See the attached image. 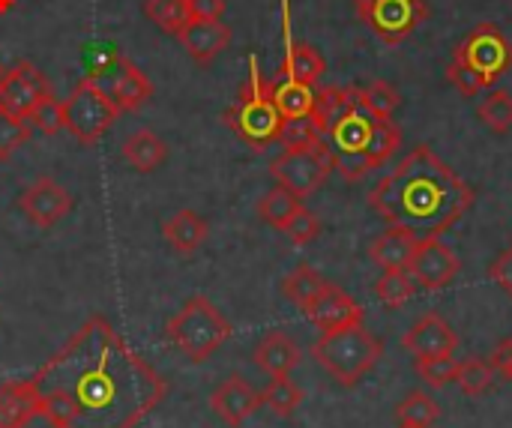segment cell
Segmentation results:
<instances>
[{
  "label": "cell",
  "mask_w": 512,
  "mask_h": 428,
  "mask_svg": "<svg viewBox=\"0 0 512 428\" xmlns=\"http://www.w3.org/2000/svg\"><path fill=\"white\" fill-rule=\"evenodd\" d=\"M51 428H138L168 393L162 375L105 321L90 318L27 381Z\"/></svg>",
  "instance_id": "6da1fadb"
},
{
  "label": "cell",
  "mask_w": 512,
  "mask_h": 428,
  "mask_svg": "<svg viewBox=\"0 0 512 428\" xmlns=\"http://www.w3.org/2000/svg\"><path fill=\"white\" fill-rule=\"evenodd\" d=\"M474 201V186L465 183L429 144H417L369 192V207L387 225H402L420 240L450 231Z\"/></svg>",
  "instance_id": "7a4b0ae2"
},
{
  "label": "cell",
  "mask_w": 512,
  "mask_h": 428,
  "mask_svg": "<svg viewBox=\"0 0 512 428\" xmlns=\"http://www.w3.org/2000/svg\"><path fill=\"white\" fill-rule=\"evenodd\" d=\"M384 357V339L369 333L363 324L321 333L312 345V360L342 387H357Z\"/></svg>",
  "instance_id": "3957f363"
},
{
  "label": "cell",
  "mask_w": 512,
  "mask_h": 428,
  "mask_svg": "<svg viewBox=\"0 0 512 428\" xmlns=\"http://www.w3.org/2000/svg\"><path fill=\"white\" fill-rule=\"evenodd\" d=\"M282 114L273 102V81H267L258 72V63L252 60V75L240 87L237 102L225 114V123L252 147V150H267L276 144L279 129H282Z\"/></svg>",
  "instance_id": "277c9868"
},
{
  "label": "cell",
  "mask_w": 512,
  "mask_h": 428,
  "mask_svg": "<svg viewBox=\"0 0 512 428\" xmlns=\"http://www.w3.org/2000/svg\"><path fill=\"white\" fill-rule=\"evenodd\" d=\"M231 333V321L207 297H192L165 327L168 342L192 363L210 360L231 339Z\"/></svg>",
  "instance_id": "5b68a950"
},
{
  "label": "cell",
  "mask_w": 512,
  "mask_h": 428,
  "mask_svg": "<svg viewBox=\"0 0 512 428\" xmlns=\"http://www.w3.org/2000/svg\"><path fill=\"white\" fill-rule=\"evenodd\" d=\"M375 123H378V117H375V114L363 105V99H360V102H357L348 114H342V117L330 126V132L324 135V141H327V147H330V153H333V168H336L348 183H360V180L372 171L366 150H369Z\"/></svg>",
  "instance_id": "8992f818"
},
{
  "label": "cell",
  "mask_w": 512,
  "mask_h": 428,
  "mask_svg": "<svg viewBox=\"0 0 512 428\" xmlns=\"http://www.w3.org/2000/svg\"><path fill=\"white\" fill-rule=\"evenodd\" d=\"M60 108H63V129H69L72 138L84 147L96 144L120 114V108L96 78H81L72 87V93L60 102Z\"/></svg>",
  "instance_id": "52a82bcc"
},
{
  "label": "cell",
  "mask_w": 512,
  "mask_h": 428,
  "mask_svg": "<svg viewBox=\"0 0 512 428\" xmlns=\"http://www.w3.org/2000/svg\"><path fill=\"white\" fill-rule=\"evenodd\" d=\"M453 60L465 63L486 87H492L512 69V42L498 24L483 21L456 45Z\"/></svg>",
  "instance_id": "ba28073f"
},
{
  "label": "cell",
  "mask_w": 512,
  "mask_h": 428,
  "mask_svg": "<svg viewBox=\"0 0 512 428\" xmlns=\"http://www.w3.org/2000/svg\"><path fill=\"white\" fill-rule=\"evenodd\" d=\"M330 171H333V153H330L327 141H321L318 147H309V150H282V156H276L270 162L273 180L300 198L315 195L327 183Z\"/></svg>",
  "instance_id": "9c48e42d"
},
{
  "label": "cell",
  "mask_w": 512,
  "mask_h": 428,
  "mask_svg": "<svg viewBox=\"0 0 512 428\" xmlns=\"http://www.w3.org/2000/svg\"><path fill=\"white\" fill-rule=\"evenodd\" d=\"M357 12L384 45L405 42L429 15L426 0H369Z\"/></svg>",
  "instance_id": "30bf717a"
},
{
  "label": "cell",
  "mask_w": 512,
  "mask_h": 428,
  "mask_svg": "<svg viewBox=\"0 0 512 428\" xmlns=\"http://www.w3.org/2000/svg\"><path fill=\"white\" fill-rule=\"evenodd\" d=\"M48 99H54L51 84L33 63H18L0 78V111L18 120H30L33 111Z\"/></svg>",
  "instance_id": "8fae6325"
},
{
  "label": "cell",
  "mask_w": 512,
  "mask_h": 428,
  "mask_svg": "<svg viewBox=\"0 0 512 428\" xmlns=\"http://www.w3.org/2000/svg\"><path fill=\"white\" fill-rule=\"evenodd\" d=\"M459 267H462L459 255L447 243L432 237V240H420V246H417V252H414V258L408 264V273L420 288L441 291L459 276Z\"/></svg>",
  "instance_id": "7c38bea8"
},
{
  "label": "cell",
  "mask_w": 512,
  "mask_h": 428,
  "mask_svg": "<svg viewBox=\"0 0 512 428\" xmlns=\"http://www.w3.org/2000/svg\"><path fill=\"white\" fill-rule=\"evenodd\" d=\"M21 213L36 225V228H51L57 225L69 210H72V195L51 177H36L18 198Z\"/></svg>",
  "instance_id": "4fadbf2b"
},
{
  "label": "cell",
  "mask_w": 512,
  "mask_h": 428,
  "mask_svg": "<svg viewBox=\"0 0 512 428\" xmlns=\"http://www.w3.org/2000/svg\"><path fill=\"white\" fill-rule=\"evenodd\" d=\"M303 315H306L321 333L357 327V324H363V318H366L363 306H360L351 294H345L339 285H333V282H327V288L303 309Z\"/></svg>",
  "instance_id": "5bb4252c"
},
{
  "label": "cell",
  "mask_w": 512,
  "mask_h": 428,
  "mask_svg": "<svg viewBox=\"0 0 512 428\" xmlns=\"http://www.w3.org/2000/svg\"><path fill=\"white\" fill-rule=\"evenodd\" d=\"M210 408H213V414H216L225 426L240 428L249 417L258 414V408H261V393H258L246 378L231 375V378H225V381L213 390Z\"/></svg>",
  "instance_id": "9a60e30c"
},
{
  "label": "cell",
  "mask_w": 512,
  "mask_h": 428,
  "mask_svg": "<svg viewBox=\"0 0 512 428\" xmlns=\"http://www.w3.org/2000/svg\"><path fill=\"white\" fill-rule=\"evenodd\" d=\"M402 348L411 351L414 357L453 354L459 348V336H456V330L438 312H426L423 318H417L408 327V333L402 336Z\"/></svg>",
  "instance_id": "2e32d148"
},
{
  "label": "cell",
  "mask_w": 512,
  "mask_h": 428,
  "mask_svg": "<svg viewBox=\"0 0 512 428\" xmlns=\"http://www.w3.org/2000/svg\"><path fill=\"white\" fill-rule=\"evenodd\" d=\"M177 39L195 63L207 66L228 48L231 27L222 24V18H189V24L177 33Z\"/></svg>",
  "instance_id": "e0dca14e"
},
{
  "label": "cell",
  "mask_w": 512,
  "mask_h": 428,
  "mask_svg": "<svg viewBox=\"0 0 512 428\" xmlns=\"http://www.w3.org/2000/svg\"><path fill=\"white\" fill-rule=\"evenodd\" d=\"M252 360H255V366L264 375H270V378H288L303 363V351H300V345L288 333L276 330V333H267L255 345Z\"/></svg>",
  "instance_id": "ac0fdd59"
},
{
  "label": "cell",
  "mask_w": 512,
  "mask_h": 428,
  "mask_svg": "<svg viewBox=\"0 0 512 428\" xmlns=\"http://www.w3.org/2000/svg\"><path fill=\"white\" fill-rule=\"evenodd\" d=\"M420 246V237L402 225H390L384 234H378L369 246V258L372 264H378L381 270H408L414 252Z\"/></svg>",
  "instance_id": "d6986e66"
},
{
  "label": "cell",
  "mask_w": 512,
  "mask_h": 428,
  "mask_svg": "<svg viewBox=\"0 0 512 428\" xmlns=\"http://www.w3.org/2000/svg\"><path fill=\"white\" fill-rule=\"evenodd\" d=\"M108 96L114 99V105H117L120 111H138V108L153 96V84H150V81L144 78V72H138L129 60H120Z\"/></svg>",
  "instance_id": "ffe728a7"
},
{
  "label": "cell",
  "mask_w": 512,
  "mask_h": 428,
  "mask_svg": "<svg viewBox=\"0 0 512 428\" xmlns=\"http://www.w3.org/2000/svg\"><path fill=\"white\" fill-rule=\"evenodd\" d=\"M207 222L204 216H198L195 210H177L165 225H162V237L171 243L174 252L180 255H192L204 246L207 240Z\"/></svg>",
  "instance_id": "44dd1931"
},
{
  "label": "cell",
  "mask_w": 512,
  "mask_h": 428,
  "mask_svg": "<svg viewBox=\"0 0 512 428\" xmlns=\"http://www.w3.org/2000/svg\"><path fill=\"white\" fill-rule=\"evenodd\" d=\"M357 102H360V87H324V90H315V108L309 117L318 126V132L327 135L330 126L342 114H348Z\"/></svg>",
  "instance_id": "7402d4cb"
},
{
  "label": "cell",
  "mask_w": 512,
  "mask_h": 428,
  "mask_svg": "<svg viewBox=\"0 0 512 428\" xmlns=\"http://www.w3.org/2000/svg\"><path fill=\"white\" fill-rule=\"evenodd\" d=\"M123 159H126L135 171L150 174V171H156V168L168 159V144H165L156 132L138 129V132H132V135L123 141Z\"/></svg>",
  "instance_id": "603a6c76"
},
{
  "label": "cell",
  "mask_w": 512,
  "mask_h": 428,
  "mask_svg": "<svg viewBox=\"0 0 512 428\" xmlns=\"http://www.w3.org/2000/svg\"><path fill=\"white\" fill-rule=\"evenodd\" d=\"M327 63L324 57L309 45V42H291L288 45V54H285V63H282V72L285 78L291 81H300V84H315L321 75H324Z\"/></svg>",
  "instance_id": "cb8c5ba5"
},
{
  "label": "cell",
  "mask_w": 512,
  "mask_h": 428,
  "mask_svg": "<svg viewBox=\"0 0 512 428\" xmlns=\"http://www.w3.org/2000/svg\"><path fill=\"white\" fill-rule=\"evenodd\" d=\"M300 210H303V198L294 195L291 189L279 186V183H276V189H270V192L258 201V216H261L270 228H276V231H285L288 222H291Z\"/></svg>",
  "instance_id": "d4e9b609"
},
{
  "label": "cell",
  "mask_w": 512,
  "mask_h": 428,
  "mask_svg": "<svg viewBox=\"0 0 512 428\" xmlns=\"http://www.w3.org/2000/svg\"><path fill=\"white\" fill-rule=\"evenodd\" d=\"M36 417L33 396L24 384H3L0 387V426L24 428Z\"/></svg>",
  "instance_id": "484cf974"
},
{
  "label": "cell",
  "mask_w": 512,
  "mask_h": 428,
  "mask_svg": "<svg viewBox=\"0 0 512 428\" xmlns=\"http://www.w3.org/2000/svg\"><path fill=\"white\" fill-rule=\"evenodd\" d=\"M273 102L279 108V114L285 120H294V117H309L312 108H315V90L309 84H300V81H279L273 84Z\"/></svg>",
  "instance_id": "4316f807"
},
{
  "label": "cell",
  "mask_w": 512,
  "mask_h": 428,
  "mask_svg": "<svg viewBox=\"0 0 512 428\" xmlns=\"http://www.w3.org/2000/svg\"><path fill=\"white\" fill-rule=\"evenodd\" d=\"M324 288H327V279H324L318 270H312L309 264H300L297 270H291V273L282 279V294H285V300H291L297 309H306Z\"/></svg>",
  "instance_id": "83f0119b"
},
{
  "label": "cell",
  "mask_w": 512,
  "mask_h": 428,
  "mask_svg": "<svg viewBox=\"0 0 512 428\" xmlns=\"http://www.w3.org/2000/svg\"><path fill=\"white\" fill-rule=\"evenodd\" d=\"M438 417H441V405L426 390H414L396 405V423L399 426L432 428L438 423Z\"/></svg>",
  "instance_id": "f1b7e54d"
},
{
  "label": "cell",
  "mask_w": 512,
  "mask_h": 428,
  "mask_svg": "<svg viewBox=\"0 0 512 428\" xmlns=\"http://www.w3.org/2000/svg\"><path fill=\"white\" fill-rule=\"evenodd\" d=\"M495 369L489 360H480V357H468V360H459V372H456V384L459 390L468 396V399H480L486 396L492 387H495Z\"/></svg>",
  "instance_id": "f546056e"
},
{
  "label": "cell",
  "mask_w": 512,
  "mask_h": 428,
  "mask_svg": "<svg viewBox=\"0 0 512 428\" xmlns=\"http://www.w3.org/2000/svg\"><path fill=\"white\" fill-rule=\"evenodd\" d=\"M261 405H267L276 417L288 420L303 405V390L291 381V375L288 378H270V384L261 393Z\"/></svg>",
  "instance_id": "4dcf8cb0"
},
{
  "label": "cell",
  "mask_w": 512,
  "mask_h": 428,
  "mask_svg": "<svg viewBox=\"0 0 512 428\" xmlns=\"http://www.w3.org/2000/svg\"><path fill=\"white\" fill-rule=\"evenodd\" d=\"M417 291V282L411 279L408 270H384V276L375 282V294L384 306L390 309H402Z\"/></svg>",
  "instance_id": "1f68e13d"
},
{
  "label": "cell",
  "mask_w": 512,
  "mask_h": 428,
  "mask_svg": "<svg viewBox=\"0 0 512 428\" xmlns=\"http://www.w3.org/2000/svg\"><path fill=\"white\" fill-rule=\"evenodd\" d=\"M144 12H147V18L159 27V30H165V33H180L186 24H189V0H147L144 3Z\"/></svg>",
  "instance_id": "d6a6232c"
},
{
  "label": "cell",
  "mask_w": 512,
  "mask_h": 428,
  "mask_svg": "<svg viewBox=\"0 0 512 428\" xmlns=\"http://www.w3.org/2000/svg\"><path fill=\"white\" fill-rule=\"evenodd\" d=\"M414 372H417V375H420V381H423V384H429L432 390H444L447 384H456L459 360H453V354L414 357Z\"/></svg>",
  "instance_id": "836d02e7"
},
{
  "label": "cell",
  "mask_w": 512,
  "mask_h": 428,
  "mask_svg": "<svg viewBox=\"0 0 512 428\" xmlns=\"http://www.w3.org/2000/svg\"><path fill=\"white\" fill-rule=\"evenodd\" d=\"M321 141H324V135L318 132L312 117L282 120V129H279V138H276V144H282L285 150H309V147H318Z\"/></svg>",
  "instance_id": "e575fe53"
},
{
  "label": "cell",
  "mask_w": 512,
  "mask_h": 428,
  "mask_svg": "<svg viewBox=\"0 0 512 428\" xmlns=\"http://www.w3.org/2000/svg\"><path fill=\"white\" fill-rule=\"evenodd\" d=\"M399 144H402V129L393 120H378L375 123V132H372V141H369V150H366L369 165L372 168L384 165L399 150Z\"/></svg>",
  "instance_id": "d590c367"
},
{
  "label": "cell",
  "mask_w": 512,
  "mask_h": 428,
  "mask_svg": "<svg viewBox=\"0 0 512 428\" xmlns=\"http://www.w3.org/2000/svg\"><path fill=\"white\" fill-rule=\"evenodd\" d=\"M480 120H483L492 132H498V135L510 132L512 129L510 93H507V90H492V93L480 102Z\"/></svg>",
  "instance_id": "8d00e7d4"
},
{
  "label": "cell",
  "mask_w": 512,
  "mask_h": 428,
  "mask_svg": "<svg viewBox=\"0 0 512 428\" xmlns=\"http://www.w3.org/2000/svg\"><path fill=\"white\" fill-rule=\"evenodd\" d=\"M360 99H363V105H366L378 120H390V117L396 114L399 102H402L399 90H396L393 84H387V81H372L369 87L360 90Z\"/></svg>",
  "instance_id": "74e56055"
},
{
  "label": "cell",
  "mask_w": 512,
  "mask_h": 428,
  "mask_svg": "<svg viewBox=\"0 0 512 428\" xmlns=\"http://www.w3.org/2000/svg\"><path fill=\"white\" fill-rule=\"evenodd\" d=\"M30 141V126L27 120H18L6 111H0V162H9L18 147Z\"/></svg>",
  "instance_id": "f35d334b"
},
{
  "label": "cell",
  "mask_w": 512,
  "mask_h": 428,
  "mask_svg": "<svg viewBox=\"0 0 512 428\" xmlns=\"http://www.w3.org/2000/svg\"><path fill=\"white\" fill-rule=\"evenodd\" d=\"M282 234H288V240L294 243V246H309V243H315L318 240V234H321V222H318V216L312 213V210H300L291 222H288V228L282 231Z\"/></svg>",
  "instance_id": "ab89813d"
},
{
  "label": "cell",
  "mask_w": 512,
  "mask_h": 428,
  "mask_svg": "<svg viewBox=\"0 0 512 428\" xmlns=\"http://www.w3.org/2000/svg\"><path fill=\"white\" fill-rule=\"evenodd\" d=\"M447 78H450V84L462 93V96H477L480 90H486V84L465 66V63H459V60H453L450 63V69H447Z\"/></svg>",
  "instance_id": "60d3db41"
},
{
  "label": "cell",
  "mask_w": 512,
  "mask_h": 428,
  "mask_svg": "<svg viewBox=\"0 0 512 428\" xmlns=\"http://www.w3.org/2000/svg\"><path fill=\"white\" fill-rule=\"evenodd\" d=\"M30 120H33L45 135H57V132L63 129V108H60L57 99H48V102H42V105L33 111Z\"/></svg>",
  "instance_id": "b9f144b4"
},
{
  "label": "cell",
  "mask_w": 512,
  "mask_h": 428,
  "mask_svg": "<svg viewBox=\"0 0 512 428\" xmlns=\"http://www.w3.org/2000/svg\"><path fill=\"white\" fill-rule=\"evenodd\" d=\"M489 279L492 282H498V288L512 297V246L510 249H504L492 264H489Z\"/></svg>",
  "instance_id": "7bdbcfd3"
},
{
  "label": "cell",
  "mask_w": 512,
  "mask_h": 428,
  "mask_svg": "<svg viewBox=\"0 0 512 428\" xmlns=\"http://www.w3.org/2000/svg\"><path fill=\"white\" fill-rule=\"evenodd\" d=\"M489 363H492V369H495L498 375H504L507 381H512V339H504V342L492 351Z\"/></svg>",
  "instance_id": "ee69618b"
},
{
  "label": "cell",
  "mask_w": 512,
  "mask_h": 428,
  "mask_svg": "<svg viewBox=\"0 0 512 428\" xmlns=\"http://www.w3.org/2000/svg\"><path fill=\"white\" fill-rule=\"evenodd\" d=\"M225 0H189V15L192 18H222Z\"/></svg>",
  "instance_id": "f6af8a7d"
},
{
  "label": "cell",
  "mask_w": 512,
  "mask_h": 428,
  "mask_svg": "<svg viewBox=\"0 0 512 428\" xmlns=\"http://www.w3.org/2000/svg\"><path fill=\"white\" fill-rule=\"evenodd\" d=\"M354 3H357V6H363V3H369V0H354Z\"/></svg>",
  "instance_id": "bcb514c9"
},
{
  "label": "cell",
  "mask_w": 512,
  "mask_h": 428,
  "mask_svg": "<svg viewBox=\"0 0 512 428\" xmlns=\"http://www.w3.org/2000/svg\"><path fill=\"white\" fill-rule=\"evenodd\" d=\"M3 75H6V69H3V66H0V78H3Z\"/></svg>",
  "instance_id": "7dc6e473"
},
{
  "label": "cell",
  "mask_w": 512,
  "mask_h": 428,
  "mask_svg": "<svg viewBox=\"0 0 512 428\" xmlns=\"http://www.w3.org/2000/svg\"><path fill=\"white\" fill-rule=\"evenodd\" d=\"M399 428H414V426H399Z\"/></svg>",
  "instance_id": "c3c4849f"
},
{
  "label": "cell",
  "mask_w": 512,
  "mask_h": 428,
  "mask_svg": "<svg viewBox=\"0 0 512 428\" xmlns=\"http://www.w3.org/2000/svg\"><path fill=\"white\" fill-rule=\"evenodd\" d=\"M0 428H6V426H0Z\"/></svg>",
  "instance_id": "681fc988"
}]
</instances>
